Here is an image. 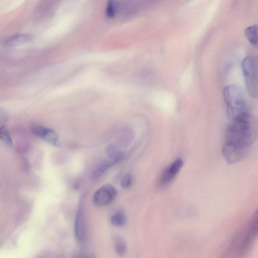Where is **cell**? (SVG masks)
Wrapping results in <instances>:
<instances>
[{
  "mask_svg": "<svg viewBox=\"0 0 258 258\" xmlns=\"http://www.w3.org/2000/svg\"><path fill=\"white\" fill-rule=\"evenodd\" d=\"M106 13L108 17H113L116 14V2L109 1L108 3Z\"/></svg>",
  "mask_w": 258,
  "mask_h": 258,
  "instance_id": "obj_15",
  "label": "cell"
},
{
  "mask_svg": "<svg viewBox=\"0 0 258 258\" xmlns=\"http://www.w3.org/2000/svg\"><path fill=\"white\" fill-rule=\"evenodd\" d=\"M241 69L248 94L252 98H258V56L245 57Z\"/></svg>",
  "mask_w": 258,
  "mask_h": 258,
  "instance_id": "obj_3",
  "label": "cell"
},
{
  "mask_svg": "<svg viewBox=\"0 0 258 258\" xmlns=\"http://www.w3.org/2000/svg\"><path fill=\"white\" fill-rule=\"evenodd\" d=\"M117 195L115 188L109 184H105L100 187L95 192L93 196L94 205L103 207L111 203Z\"/></svg>",
  "mask_w": 258,
  "mask_h": 258,
  "instance_id": "obj_4",
  "label": "cell"
},
{
  "mask_svg": "<svg viewBox=\"0 0 258 258\" xmlns=\"http://www.w3.org/2000/svg\"><path fill=\"white\" fill-rule=\"evenodd\" d=\"M132 178L131 175H126L122 179L121 185L123 188L130 186L132 183Z\"/></svg>",
  "mask_w": 258,
  "mask_h": 258,
  "instance_id": "obj_16",
  "label": "cell"
},
{
  "mask_svg": "<svg viewBox=\"0 0 258 258\" xmlns=\"http://www.w3.org/2000/svg\"><path fill=\"white\" fill-rule=\"evenodd\" d=\"M31 133L47 143L55 147H59V139L57 134L52 129L47 127L32 124L30 126Z\"/></svg>",
  "mask_w": 258,
  "mask_h": 258,
  "instance_id": "obj_5",
  "label": "cell"
},
{
  "mask_svg": "<svg viewBox=\"0 0 258 258\" xmlns=\"http://www.w3.org/2000/svg\"><path fill=\"white\" fill-rule=\"evenodd\" d=\"M246 230L255 239L258 236V208L251 216Z\"/></svg>",
  "mask_w": 258,
  "mask_h": 258,
  "instance_id": "obj_12",
  "label": "cell"
},
{
  "mask_svg": "<svg viewBox=\"0 0 258 258\" xmlns=\"http://www.w3.org/2000/svg\"><path fill=\"white\" fill-rule=\"evenodd\" d=\"M257 139L258 117L249 112L231 120L226 130L222 148L225 159L230 164L239 162Z\"/></svg>",
  "mask_w": 258,
  "mask_h": 258,
  "instance_id": "obj_1",
  "label": "cell"
},
{
  "mask_svg": "<svg viewBox=\"0 0 258 258\" xmlns=\"http://www.w3.org/2000/svg\"><path fill=\"white\" fill-rule=\"evenodd\" d=\"M73 258H95L93 255L89 254H82L74 256Z\"/></svg>",
  "mask_w": 258,
  "mask_h": 258,
  "instance_id": "obj_17",
  "label": "cell"
},
{
  "mask_svg": "<svg viewBox=\"0 0 258 258\" xmlns=\"http://www.w3.org/2000/svg\"><path fill=\"white\" fill-rule=\"evenodd\" d=\"M227 113L231 120L249 113V103L244 91L236 85H230L223 90Z\"/></svg>",
  "mask_w": 258,
  "mask_h": 258,
  "instance_id": "obj_2",
  "label": "cell"
},
{
  "mask_svg": "<svg viewBox=\"0 0 258 258\" xmlns=\"http://www.w3.org/2000/svg\"><path fill=\"white\" fill-rule=\"evenodd\" d=\"M31 38V36L28 34L15 35L6 40L5 45L8 47L15 46L29 41Z\"/></svg>",
  "mask_w": 258,
  "mask_h": 258,
  "instance_id": "obj_11",
  "label": "cell"
},
{
  "mask_svg": "<svg viewBox=\"0 0 258 258\" xmlns=\"http://www.w3.org/2000/svg\"><path fill=\"white\" fill-rule=\"evenodd\" d=\"M119 162L120 161L117 159L111 158L103 161L96 168L92 173V178L93 179H97L109 168Z\"/></svg>",
  "mask_w": 258,
  "mask_h": 258,
  "instance_id": "obj_8",
  "label": "cell"
},
{
  "mask_svg": "<svg viewBox=\"0 0 258 258\" xmlns=\"http://www.w3.org/2000/svg\"><path fill=\"white\" fill-rule=\"evenodd\" d=\"M0 137L2 141L9 146L13 145L12 140L9 132L5 125L1 126Z\"/></svg>",
  "mask_w": 258,
  "mask_h": 258,
  "instance_id": "obj_14",
  "label": "cell"
},
{
  "mask_svg": "<svg viewBox=\"0 0 258 258\" xmlns=\"http://www.w3.org/2000/svg\"><path fill=\"white\" fill-rule=\"evenodd\" d=\"M74 231L76 239L79 241H83L86 237L87 228L85 217L81 209L78 210L76 215Z\"/></svg>",
  "mask_w": 258,
  "mask_h": 258,
  "instance_id": "obj_7",
  "label": "cell"
},
{
  "mask_svg": "<svg viewBox=\"0 0 258 258\" xmlns=\"http://www.w3.org/2000/svg\"><path fill=\"white\" fill-rule=\"evenodd\" d=\"M183 165V160L178 158L168 166L159 179L158 183L159 186L163 187L169 184L179 172Z\"/></svg>",
  "mask_w": 258,
  "mask_h": 258,
  "instance_id": "obj_6",
  "label": "cell"
},
{
  "mask_svg": "<svg viewBox=\"0 0 258 258\" xmlns=\"http://www.w3.org/2000/svg\"><path fill=\"white\" fill-rule=\"evenodd\" d=\"M114 249L116 253L120 256H123L127 251V244L125 240L120 235H115L113 237Z\"/></svg>",
  "mask_w": 258,
  "mask_h": 258,
  "instance_id": "obj_10",
  "label": "cell"
},
{
  "mask_svg": "<svg viewBox=\"0 0 258 258\" xmlns=\"http://www.w3.org/2000/svg\"><path fill=\"white\" fill-rule=\"evenodd\" d=\"M126 218L125 213L122 211H118L115 213L110 218V222L112 225L117 227H121L126 223Z\"/></svg>",
  "mask_w": 258,
  "mask_h": 258,
  "instance_id": "obj_13",
  "label": "cell"
},
{
  "mask_svg": "<svg viewBox=\"0 0 258 258\" xmlns=\"http://www.w3.org/2000/svg\"><path fill=\"white\" fill-rule=\"evenodd\" d=\"M244 34L250 44L258 48V25L248 26L244 30Z\"/></svg>",
  "mask_w": 258,
  "mask_h": 258,
  "instance_id": "obj_9",
  "label": "cell"
}]
</instances>
